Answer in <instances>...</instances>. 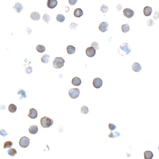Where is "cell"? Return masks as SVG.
<instances>
[{
  "label": "cell",
  "mask_w": 159,
  "mask_h": 159,
  "mask_svg": "<svg viewBox=\"0 0 159 159\" xmlns=\"http://www.w3.org/2000/svg\"><path fill=\"white\" fill-rule=\"evenodd\" d=\"M131 51L130 46H129V44L123 43H122L119 48L118 49V52L119 54L121 55L122 56H125L126 55L129 54Z\"/></svg>",
  "instance_id": "cell-1"
},
{
  "label": "cell",
  "mask_w": 159,
  "mask_h": 159,
  "mask_svg": "<svg viewBox=\"0 0 159 159\" xmlns=\"http://www.w3.org/2000/svg\"><path fill=\"white\" fill-rule=\"evenodd\" d=\"M41 125L44 128H49L54 123V120L47 117H44L41 118Z\"/></svg>",
  "instance_id": "cell-2"
},
{
  "label": "cell",
  "mask_w": 159,
  "mask_h": 159,
  "mask_svg": "<svg viewBox=\"0 0 159 159\" xmlns=\"http://www.w3.org/2000/svg\"><path fill=\"white\" fill-rule=\"evenodd\" d=\"M64 59L61 57H55L53 61L52 65L56 69H60L63 67L65 63Z\"/></svg>",
  "instance_id": "cell-3"
},
{
  "label": "cell",
  "mask_w": 159,
  "mask_h": 159,
  "mask_svg": "<svg viewBox=\"0 0 159 159\" xmlns=\"http://www.w3.org/2000/svg\"><path fill=\"white\" fill-rule=\"evenodd\" d=\"M69 95L70 98L76 99L79 97L80 95V91L77 88H72L69 90Z\"/></svg>",
  "instance_id": "cell-4"
},
{
  "label": "cell",
  "mask_w": 159,
  "mask_h": 159,
  "mask_svg": "<svg viewBox=\"0 0 159 159\" xmlns=\"http://www.w3.org/2000/svg\"><path fill=\"white\" fill-rule=\"evenodd\" d=\"M30 143V139L26 137H23L21 138L19 141V145L21 147L27 148L28 146Z\"/></svg>",
  "instance_id": "cell-5"
},
{
  "label": "cell",
  "mask_w": 159,
  "mask_h": 159,
  "mask_svg": "<svg viewBox=\"0 0 159 159\" xmlns=\"http://www.w3.org/2000/svg\"><path fill=\"white\" fill-rule=\"evenodd\" d=\"M123 14L124 16L126 17L127 18H131L134 15V12L132 9L127 8L123 10Z\"/></svg>",
  "instance_id": "cell-6"
},
{
  "label": "cell",
  "mask_w": 159,
  "mask_h": 159,
  "mask_svg": "<svg viewBox=\"0 0 159 159\" xmlns=\"http://www.w3.org/2000/svg\"><path fill=\"white\" fill-rule=\"evenodd\" d=\"M86 55L89 57H93L96 55V50L93 47L88 48L86 50Z\"/></svg>",
  "instance_id": "cell-7"
},
{
  "label": "cell",
  "mask_w": 159,
  "mask_h": 159,
  "mask_svg": "<svg viewBox=\"0 0 159 159\" xmlns=\"http://www.w3.org/2000/svg\"><path fill=\"white\" fill-rule=\"evenodd\" d=\"M102 83L103 82L102 79L98 77L95 78L93 80V85L97 89L101 88L102 86Z\"/></svg>",
  "instance_id": "cell-8"
},
{
  "label": "cell",
  "mask_w": 159,
  "mask_h": 159,
  "mask_svg": "<svg viewBox=\"0 0 159 159\" xmlns=\"http://www.w3.org/2000/svg\"><path fill=\"white\" fill-rule=\"evenodd\" d=\"M109 25L107 22H102L101 23L98 27L99 30L102 32H105L108 30Z\"/></svg>",
  "instance_id": "cell-9"
},
{
  "label": "cell",
  "mask_w": 159,
  "mask_h": 159,
  "mask_svg": "<svg viewBox=\"0 0 159 159\" xmlns=\"http://www.w3.org/2000/svg\"><path fill=\"white\" fill-rule=\"evenodd\" d=\"M38 113L36 110L34 108H31L29 111V113L28 114V117L32 119H34L37 117Z\"/></svg>",
  "instance_id": "cell-10"
},
{
  "label": "cell",
  "mask_w": 159,
  "mask_h": 159,
  "mask_svg": "<svg viewBox=\"0 0 159 159\" xmlns=\"http://www.w3.org/2000/svg\"><path fill=\"white\" fill-rule=\"evenodd\" d=\"M57 0H48L47 5L48 8L50 9L54 8L57 5Z\"/></svg>",
  "instance_id": "cell-11"
},
{
  "label": "cell",
  "mask_w": 159,
  "mask_h": 159,
  "mask_svg": "<svg viewBox=\"0 0 159 159\" xmlns=\"http://www.w3.org/2000/svg\"><path fill=\"white\" fill-rule=\"evenodd\" d=\"M30 18L34 21H38L40 19V14L37 12H33L30 15Z\"/></svg>",
  "instance_id": "cell-12"
},
{
  "label": "cell",
  "mask_w": 159,
  "mask_h": 159,
  "mask_svg": "<svg viewBox=\"0 0 159 159\" xmlns=\"http://www.w3.org/2000/svg\"><path fill=\"white\" fill-rule=\"evenodd\" d=\"M132 69L133 71L135 72H139L142 69V67L138 63L136 62L132 65Z\"/></svg>",
  "instance_id": "cell-13"
},
{
  "label": "cell",
  "mask_w": 159,
  "mask_h": 159,
  "mask_svg": "<svg viewBox=\"0 0 159 159\" xmlns=\"http://www.w3.org/2000/svg\"><path fill=\"white\" fill-rule=\"evenodd\" d=\"M13 8L18 13L21 12V11L23 9V7L22 5H21L19 3H16L15 5V6L13 7Z\"/></svg>",
  "instance_id": "cell-14"
},
{
  "label": "cell",
  "mask_w": 159,
  "mask_h": 159,
  "mask_svg": "<svg viewBox=\"0 0 159 159\" xmlns=\"http://www.w3.org/2000/svg\"><path fill=\"white\" fill-rule=\"evenodd\" d=\"M143 12L144 15L145 16H149L151 15V13L152 12V9L151 7L146 6L144 8Z\"/></svg>",
  "instance_id": "cell-15"
},
{
  "label": "cell",
  "mask_w": 159,
  "mask_h": 159,
  "mask_svg": "<svg viewBox=\"0 0 159 159\" xmlns=\"http://www.w3.org/2000/svg\"><path fill=\"white\" fill-rule=\"evenodd\" d=\"M72 83L74 86H78L81 84V80L80 78L78 77H75L72 79Z\"/></svg>",
  "instance_id": "cell-16"
},
{
  "label": "cell",
  "mask_w": 159,
  "mask_h": 159,
  "mask_svg": "<svg viewBox=\"0 0 159 159\" xmlns=\"http://www.w3.org/2000/svg\"><path fill=\"white\" fill-rule=\"evenodd\" d=\"M38 128L36 125H31L29 128V132L31 134H35L38 132Z\"/></svg>",
  "instance_id": "cell-17"
},
{
  "label": "cell",
  "mask_w": 159,
  "mask_h": 159,
  "mask_svg": "<svg viewBox=\"0 0 159 159\" xmlns=\"http://www.w3.org/2000/svg\"><path fill=\"white\" fill-rule=\"evenodd\" d=\"M67 51L69 55H72L76 51V48L72 45H69L67 47Z\"/></svg>",
  "instance_id": "cell-18"
},
{
  "label": "cell",
  "mask_w": 159,
  "mask_h": 159,
  "mask_svg": "<svg viewBox=\"0 0 159 159\" xmlns=\"http://www.w3.org/2000/svg\"><path fill=\"white\" fill-rule=\"evenodd\" d=\"M74 14L76 17L79 18L83 15V12L81 8H76L75 10Z\"/></svg>",
  "instance_id": "cell-19"
},
{
  "label": "cell",
  "mask_w": 159,
  "mask_h": 159,
  "mask_svg": "<svg viewBox=\"0 0 159 159\" xmlns=\"http://www.w3.org/2000/svg\"><path fill=\"white\" fill-rule=\"evenodd\" d=\"M153 157V153L151 151H146L144 152V157L145 159H151Z\"/></svg>",
  "instance_id": "cell-20"
},
{
  "label": "cell",
  "mask_w": 159,
  "mask_h": 159,
  "mask_svg": "<svg viewBox=\"0 0 159 159\" xmlns=\"http://www.w3.org/2000/svg\"><path fill=\"white\" fill-rule=\"evenodd\" d=\"M120 136V134L117 131H111L108 135V137L110 138H116L119 137Z\"/></svg>",
  "instance_id": "cell-21"
},
{
  "label": "cell",
  "mask_w": 159,
  "mask_h": 159,
  "mask_svg": "<svg viewBox=\"0 0 159 159\" xmlns=\"http://www.w3.org/2000/svg\"><path fill=\"white\" fill-rule=\"evenodd\" d=\"M121 28L122 31L124 33H127L130 30V27H129V26L128 24H124V25H122L121 27Z\"/></svg>",
  "instance_id": "cell-22"
},
{
  "label": "cell",
  "mask_w": 159,
  "mask_h": 159,
  "mask_svg": "<svg viewBox=\"0 0 159 159\" xmlns=\"http://www.w3.org/2000/svg\"><path fill=\"white\" fill-rule=\"evenodd\" d=\"M17 110V107L14 104H10L8 107V111L11 113H14Z\"/></svg>",
  "instance_id": "cell-23"
},
{
  "label": "cell",
  "mask_w": 159,
  "mask_h": 159,
  "mask_svg": "<svg viewBox=\"0 0 159 159\" xmlns=\"http://www.w3.org/2000/svg\"><path fill=\"white\" fill-rule=\"evenodd\" d=\"M50 58V56L48 55H45L41 57V61L44 63L47 64L48 63Z\"/></svg>",
  "instance_id": "cell-24"
},
{
  "label": "cell",
  "mask_w": 159,
  "mask_h": 159,
  "mask_svg": "<svg viewBox=\"0 0 159 159\" xmlns=\"http://www.w3.org/2000/svg\"><path fill=\"white\" fill-rule=\"evenodd\" d=\"M17 153V151L15 148H10L7 150L8 154L11 157H14Z\"/></svg>",
  "instance_id": "cell-25"
},
{
  "label": "cell",
  "mask_w": 159,
  "mask_h": 159,
  "mask_svg": "<svg viewBox=\"0 0 159 159\" xmlns=\"http://www.w3.org/2000/svg\"><path fill=\"white\" fill-rule=\"evenodd\" d=\"M56 20L57 21L62 23L65 20V16L62 14H58L56 16Z\"/></svg>",
  "instance_id": "cell-26"
},
{
  "label": "cell",
  "mask_w": 159,
  "mask_h": 159,
  "mask_svg": "<svg viewBox=\"0 0 159 159\" xmlns=\"http://www.w3.org/2000/svg\"><path fill=\"white\" fill-rule=\"evenodd\" d=\"M36 50L38 52H40V53H42L43 52H44L45 51V47L41 45H38L37 47H36Z\"/></svg>",
  "instance_id": "cell-27"
},
{
  "label": "cell",
  "mask_w": 159,
  "mask_h": 159,
  "mask_svg": "<svg viewBox=\"0 0 159 159\" xmlns=\"http://www.w3.org/2000/svg\"><path fill=\"white\" fill-rule=\"evenodd\" d=\"M17 94H18V95H21L20 100L22 99L23 98H26V97H27V96L26 94V92L23 90L20 89L18 92Z\"/></svg>",
  "instance_id": "cell-28"
},
{
  "label": "cell",
  "mask_w": 159,
  "mask_h": 159,
  "mask_svg": "<svg viewBox=\"0 0 159 159\" xmlns=\"http://www.w3.org/2000/svg\"><path fill=\"white\" fill-rule=\"evenodd\" d=\"M81 113L83 114H87L89 113V109L86 106H83L81 108Z\"/></svg>",
  "instance_id": "cell-29"
},
{
  "label": "cell",
  "mask_w": 159,
  "mask_h": 159,
  "mask_svg": "<svg viewBox=\"0 0 159 159\" xmlns=\"http://www.w3.org/2000/svg\"><path fill=\"white\" fill-rule=\"evenodd\" d=\"M13 143L10 142V141H7L6 142L4 145V149H6L7 148H10L12 146Z\"/></svg>",
  "instance_id": "cell-30"
},
{
  "label": "cell",
  "mask_w": 159,
  "mask_h": 159,
  "mask_svg": "<svg viewBox=\"0 0 159 159\" xmlns=\"http://www.w3.org/2000/svg\"><path fill=\"white\" fill-rule=\"evenodd\" d=\"M108 10V7L107 5H102L100 7V11H102L103 13L107 12Z\"/></svg>",
  "instance_id": "cell-31"
},
{
  "label": "cell",
  "mask_w": 159,
  "mask_h": 159,
  "mask_svg": "<svg viewBox=\"0 0 159 159\" xmlns=\"http://www.w3.org/2000/svg\"><path fill=\"white\" fill-rule=\"evenodd\" d=\"M50 17L47 14H45L44 15H43V20L46 22L47 23H48L49 20H50Z\"/></svg>",
  "instance_id": "cell-32"
},
{
  "label": "cell",
  "mask_w": 159,
  "mask_h": 159,
  "mask_svg": "<svg viewBox=\"0 0 159 159\" xmlns=\"http://www.w3.org/2000/svg\"><path fill=\"white\" fill-rule=\"evenodd\" d=\"M92 47L95 49V50H98L99 49V44L96 42H94L91 44Z\"/></svg>",
  "instance_id": "cell-33"
},
{
  "label": "cell",
  "mask_w": 159,
  "mask_h": 159,
  "mask_svg": "<svg viewBox=\"0 0 159 159\" xmlns=\"http://www.w3.org/2000/svg\"><path fill=\"white\" fill-rule=\"evenodd\" d=\"M108 127H109V129L111 131L115 130L116 129V128H117L116 126L114 124H113V123H109V124Z\"/></svg>",
  "instance_id": "cell-34"
},
{
  "label": "cell",
  "mask_w": 159,
  "mask_h": 159,
  "mask_svg": "<svg viewBox=\"0 0 159 159\" xmlns=\"http://www.w3.org/2000/svg\"><path fill=\"white\" fill-rule=\"evenodd\" d=\"M0 134H1V135L3 137H5L7 135H8V133L4 129H2V130H1V131H0Z\"/></svg>",
  "instance_id": "cell-35"
},
{
  "label": "cell",
  "mask_w": 159,
  "mask_h": 159,
  "mask_svg": "<svg viewBox=\"0 0 159 159\" xmlns=\"http://www.w3.org/2000/svg\"><path fill=\"white\" fill-rule=\"evenodd\" d=\"M154 24H155L154 21L152 19H149V20L147 21V25L148 27H151V26L154 25Z\"/></svg>",
  "instance_id": "cell-36"
},
{
  "label": "cell",
  "mask_w": 159,
  "mask_h": 159,
  "mask_svg": "<svg viewBox=\"0 0 159 159\" xmlns=\"http://www.w3.org/2000/svg\"><path fill=\"white\" fill-rule=\"evenodd\" d=\"M77 0H69V3L71 6H74L76 4Z\"/></svg>",
  "instance_id": "cell-37"
},
{
  "label": "cell",
  "mask_w": 159,
  "mask_h": 159,
  "mask_svg": "<svg viewBox=\"0 0 159 159\" xmlns=\"http://www.w3.org/2000/svg\"><path fill=\"white\" fill-rule=\"evenodd\" d=\"M26 72H27L28 74H30V73H32V68H31V67H28L26 69Z\"/></svg>",
  "instance_id": "cell-38"
},
{
  "label": "cell",
  "mask_w": 159,
  "mask_h": 159,
  "mask_svg": "<svg viewBox=\"0 0 159 159\" xmlns=\"http://www.w3.org/2000/svg\"><path fill=\"white\" fill-rule=\"evenodd\" d=\"M159 13V11H156L155 12V14H154V18L155 19V20H157V19H158V18H159V14H158L157 15V14H158Z\"/></svg>",
  "instance_id": "cell-39"
}]
</instances>
